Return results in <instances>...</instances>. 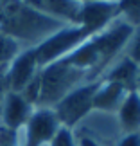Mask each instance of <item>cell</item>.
<instances>
[{
    "instance_id": "obj_1",
    "label": "cell",
    "mask_w": 140,
    "mask_h": 146,
    "mask_svg": "<svg viewBox=\"0 0 140 146\" xmlns=\"http://www.w3.org/2000/svg\"><path fill=\"white\" fill-rule=\"evenodd\" d=\"M68 25L74 24L54 18L45 11L32 9L20 0H9L0 5V31L20 42L24 49L38 47Z\"/></svg>"
},
{
    "instance_id": "obj_2",
    "label": "cell",
    "mask_w": 140,
    "mask_h": 146,
    "mask_svg": "<svg viewBox=\"0 0 140 146\" xmlns=\"http://www.w3.org/2000/svg\"><path fill=\"white\" fill-rule=\"evenodd\" d=\"M90 81V72L58 60L40 69V98L36 106L54 108L70 90Z\"/></svg>"
},
{
    "instance_id": "obj_3",
    "label": "cell",
    "mask_w": 140,
    "mask_h": 146,
    "mask_svg": "<svg viewBox=\"0 0 140 146\" xmlns=\"http://www.w3.org/2000/svg\"><path fill=\"white\" fill-rule=\"evenodd\" d=\"M70 130L76 141H85L92 146H117L120 137L124 135L119 126L117 115L99 110L88 112Z\"/></svg>"
},
{
    "instance_id": "obj_4",
    "label": "cell",
    "mask_w": 140,
    "mask_h": 146,
    "mask_svg": "<svg viewBox=\"0 0 140 146\" xmlns=\"http://www.w3.org/2000/svg\"><path fill=\"white\" fill-rule=\"evenodd\" d=\"M133 31H135V25H131L126 18H122L119 15L103 31L90 36L93 47L97 49L101 60L106 67H110L119 56L124 54V49L129 42Z\"/></svg>"
},
{
    "instance_id": "obj_5",
    "label": "cell",
    "mask_w": 140,
    "mask_h": 146,
    "mask_svg": "<svg viewBox=\"0 0 140 146\" xmlns=\"http://www.w3.org/2000/svg\"><path fill=\"white\" fill-rule=\"evenodd\" d=\"M101 85V80L92 83H83L70 90L66 96L54 106V112L58 115L61 126L74 128L88 112L93 110V96Z\"/></svg>"
},
{
    "instance_id": "obj_6",
    "label": "cell",
    "mask_w": 140,
    "mask_h": 146,
    "mask_svg": "<svg viewBox=\"0 0 140 146\" xmlns=\"http://www.w3.org/2000/svg\"><path fill=\"white\" fill-rule=\"evenodd\" d=\"M88 36L90 35H88L86 29L81 27V25H68V27H65V29L58 31L56 35L47 38L43 43L34 47L38 67L43 69L45 65L54 63V61L65 58V56L68 52H72L76 47H79Z\"/></svg>"
},
{
    "instance_id": "obj_7",
    "label": "cell",
    "mask_w": 140,
    "mask_h": 146,
    "mask_svg": "<svg viewBox=\"0 0 140 146\" xmlns=\"http://www.w3.org/2000/svg\"><path fill=\"white\" fill-rule=\"evenodd\" d=\"M61 128V123L56 115L54 108H43V106H34L29 121L24 126V137L25 146H41L49 144L54 139Z\"/></svg>"
},
{
    "instance_id": "obj_8",
    "label": "cell",
    "mask_w": 140,
    "mask_h": 146,
    "mask_svg": "<svg viewBox=\"0 0 140 146\" xmlns=\"http://www.w3.org/2000/svg\"><path fill=\"white\" fill-rule=\"evenodd\" d=\"M119 16V4L117 0H85L79 13L77 25L85 27L88 35L103 31L111 20Z\"/></svg>"
},
{
    "instance_id": "obj_9",
    "label": "cell",
    "mask_w": 140,
    "mask_h": 146,
    "mask_svg": "<svg viewBox=\"0 0 140 146\" xmlns=\"http://www.w3.org/2000/svg\"><path fill=\"white\" fill-rule=\"evenodd\" d=\"M38 72H40V67H38V61H36L34 47L24 49L7 65V70H5V85H7V90L22 92Z\"/></svg>"
},
{
    "instance_id": "obj_10",
    "label": "cell",
    "mask_w": 140,
    "mask_h": 146,
    "mask_svg": "<svg viewBox=\"0 0 140 146\" xmlns=\"http://www.w3.org/2000/svg\"><path fill=\"white\" fill-rule=\"evenodd\" d=\"M32 110L34 106L27 103L20 92L7 90L2 101V108H0V125L11 130H20L29 121Z\"/></svg>"
},
{
    "instance_id": "obj_11",
    "label": "cell",
    "mask_w": 140,
    "mask_h": 146,
    "mask_svg": "<svg viewBox=\"0 0 140 146\" xmlns=\"http://www.w3.org/2000/svg\"><path fill=\"white\" fill-rule=\"evenodd\" d=\"M128 88L120 83L101 80V85L93 96V110L106 112V114H117L122 101L128 96Z\"/></svg>"
},
{
    "instance_id": "obj_12",
    "label": "cell",
    "mask_w": 140,
    "mask_h": 146,
    "mask_svg": "<svg viewBox=\"0 0 140 146\" xmlns=\"http://www.w3.org/2000/svg\"><path fill=\"white\" fill-rule=\"evenodd\" d=\"M138 67L135 61H131L128 56H119L113 63H111L106 72L103 74L101 80L106 81H113V83H120L124 85L128 90H133L137 87V76H138Z\"/></svg>"
},
{
    "instance_id": "obj_13",
    "label": "cell",
    "mask_w": 140,
    "mask_h": 146,
    "mask_svg": "<svg viewBox=\"0 0 140 146\" xmlns=\"http://www.w3.org/2000/svg\"><path fill=\"white\" fill-rule=\"evenodd\" d=\"M115 115L122 133H133L140 130V96L135 88L128 92Z\"/></svg>"
},
{
    "instance_id": "obj_14",
    "label": "cell",
    "mask_w": 140,
    "mask_h": 146,
    "mask_svg": "<svg viewBox=\"0 0 140 146\" xmlns=\"http://www.w3.org/2000/svg\"><path fill=\"white\" fill-rule=\"evenodd\" d=\"M85 0H43V11L54 18L77 25Z\"/></svg>"
},
{
    "instance_id": "obj_15",
    "label": "cell",
    "mask_w": 140,
    "mask_h": 146,
    "mask_svg": "<svg viewBox=\"0 0 140 146\" xmlns=\"http://www.w3.org/2000/svg\"><path fill=\"white\" fill-rule=\"evenodd\" d=\"M22 50L24 47L20 42H16L14 38L0 31V67H7Z\"/></svg>"
},
{
    "instance_id": "obj_16",
    "label": "cell",
    "mask_w": 140,
    "mask_h": 146,
    "mask_svg": "<svg viewBox=\"0 0 140 146\" xmlns=\"http://www.w3.org/2000/svg\"><path fill=\"white\" fill-rule=\"evenodd\" d=\"M119 15L131 25H140V0H117Z\"/></svg>"
},
{
    "instance_id": "obj_17",
    "label": "cell",
    "mask_w": 140,
    "mask_h": 146,
    "mask_svg": "<svg viewBox=\"0 0 140 146\" xmlns=\"http://www.w3.org/2000/svg\"><path fill=\"white\" fill-rule=\"evenodd\" d=\"M124 56H128L131 61L140 65V25H137L135 31H133L129 42H128V45L124 49Z\"/></svg>"
},
{
    "instance_id": "obj_18",
    "label": "cell",
    "mask_w": 140,
    "mask_h": 146,
    "mask_svg": "<svg viewBox=\"0 0 140 146\" xmlns=\"http://www.w3.org/2000/svg\"><path fill=\"white\" fill-rule=\"evenodd\" d=\"M49 146H77V143H76V137L70 128L61 126L58 133L54 135V139L49 143Z\"/></svg>"
},
{
    "instance_id": "obj_19",
    "label": "cell",
    "mask_w": 140,
    "mask_h": 146,
    "mask_svg": "<svg viewBox=\"0 0 140 146\" xmlns=\"http://www.w3.org/2000/svg\"><path fill=\"white\" fill-rule=\"evenodd\" d=\"M117 146H140V130L133 133H124Z\"/></svg>"
},
{
    "instance_id": "obj_20",
    "label": "cell",
    "mask_w": 140,
    "mask_h": 146,
    "mask_svg": "<svg viewBox=\"0 0 140 146\" xmlns=\"http://www.w3.org/2000/svg\"><path fill=\"white\" fill-rule=\"evenodd\" d=\"M22 4L29 5L32 9H38V11H43V0H20Z\"/></svg>"
},
{
    "instance_id": "obj_21",
    "label": "cell",
    "mask_w": 140,
    "mask_h": 146,
    "mask_svg": "<svg viewBox=\"0 0 140 146\" xmlns=\"http://www.w3.org/2000/svg\"><path fill=\"white\" fill-rule=\"evenodd\" d=\"M5 70H7V67H0V92L7 90V85H5Z\"/></svg>"
},
{
    "instance_id": "obj_22",
    "label": "cell",
    "mask_w": 140,
    "mask_h": 146,
    "mask_svg": "<svg viewBox=\"0 0 140 146\" xmlns=\"http://www.w3.org/2000/svg\"><path fill=\"white\" fill-rule=\"evenodd\" d=\"M135 90L138 92V96H140V67H138V76H137V87H135Z\"/></svg>"
},
{
    "instance_id": "obj_23",
    "label": "cell",
    "mask_w": 140,
    "mask_h": 146,
    "mask_svg": "<svg viewBox=\"0 0 140 146\" xmlns=\"http://www.w3.org/2000/svg\"><path fill=\"white\" fill-rule=\"evenodd\" d=\"M5 2H9V0H0V5H4Z\"/></svg>"
}]
</instances>
